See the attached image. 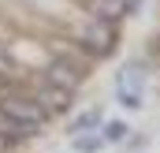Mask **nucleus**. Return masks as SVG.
I'll list each match as a JSON object with an SVG mask.
<instances>
[{
    "instance_id": "nucleus-1",
    "label": "nucleus",
    "mask_w": 160,
    "mask_h": 153,
    "mask_svg": "<svg viewBox=\"0 0 160 153\" xmlns=\"http://www.w3.org/2000/svg\"><path fill=\"white\" fill-rule=\"evenodd\" d=\"M0 116L8 119V127H15L22 135L41 131V123L48 119L45 105L38 97H26V93H0Z\"/></svg>"
},
{
    "instance_id": "nucleus-2",
    "label": "nucleus",
    "mask_w": 160,
    "mask_h": 153,
    "mask_svg": "<svg viewBox=\"0 0 160 153\" xmlns=\"http://www.w3.org/2000/svg\"><path fill=\"white\" fill-rule=\"evenodd\" d=\"M75 41H78L89 56H108V52L119 45V34H116V23H108V19H89L86 26H78Z\"/></svg>"
},
{
    "instance_id": "nucleus-3",
    "label": "nucleus",
    "mask_w": 160,
    "mask_h": 153,
    "mask_svg": "<svg viewBox=\"0 0 160 153\" xmlns=\"http://www.w3.org/2000/svg\"><path fill=\"white\" fill-rule=\"evenodd\" d=\"M142 90H145V67L142 64H123L116 75V97L123 108H142Z\"/></svg>"
},
{
    "instance_id": "nucleus-4",
    "label": "nucleus",
    "mask_w": 160,
    "mask_h": 153,
    "mask_svg": "<svg viewBox=\"0 0 160 153\" xmlns=\"http://www.w3.org/2000/svg\"><path fill=\"white\" fill-rule=\"evenodd\" d=\"M86 8L93 11V19H108V23H123L127 15H134L142 8V0H86Z\"/></svg>"
},
{
    "instance_id": "nucleus-5",
    "label": "nucleus",
    "mask_w": 160,
    "mask_h": 153,
    "mask_svg": "<svg viewBox=\"0 0 160 153\" xmlns=\"http://www.w3.org/2000/svg\"><path fill=\"white\" fill-rule=\"evenodd\" d=\"M38 101L45 105V112L48 116H60L71 108V101H75V90H63V86H56V82H48L45 78V86L38 90Z\"/></svg>"
},
{
    "instance_id": "nucleus-6",
    "label": "nucleus",
    "mask_w": 160,
    "mask_h": 153,
    "mask_svg": "<svg viewBox=\"0 0 160 153\" xmlns=\"http://www.w3.org/2000/svg\"><path fill=\"white\" fill-rule=\"evenodd\" d=\"M45 78H48V82H56V86H63V90H78L82 71H78V64H75V60H48Z\"/></svg>"
},
{
    "instance_id": "nucleus-7",
    "label": "nucleus",
    "mask_w": 160,
    "mask_h": 153,
    "mask_svg": "<svg viewBox=\"0 0 160 153\" xmlns=\"http://www.w3.org/2000/svg\"><path fill=\"white\" fill-rule=\"evenodd\" d=\"M123 138H127V123H123V119L104 123V142H123Z\"/></svg>"
},
{
    "instance_id": "nucleus-8",
    "label": "nucleus",
    "mask_w": 160,
    "mask_h": 153,
    "mask_svg": "<svg viewBox=\"0 0 160 153\" xmlns=\"http://www.w3.org/2000/svg\"><path fill=\"white\" fill-rule=\"evenodd\" d=\"M97 119H101L97 112H86V116H78V123H75L71 131H75V135H78V131H93V127H97Z\"/></svg>"
},
{
    "instance_id": "nucleus-9",
    "label": "nucleus",
    "mask_w": 160,
    "mask_h": 153,
    "mask_svg": "<svg viewBox=\"0 0 160 153\" xmlns=\"http://www.w3.org/2000/svg\"><path fill=\"white\" fill-rule=\"evenodd\" d=\"M78 150H97V138H78Z\"/></svg>"
},
{
    "instance_id": "nucleus-10",
    "label": "nucleus",
    "mask_w": 160,
    "mask_h": 153,
    "mask_svg": "<svg viewBox=\"0 0 160 153\" xmlns=\"http://www.w3.org/2000/svg\"><path fill=\"white\" fill-rule=\"evenodd\" d=\"M11 142H15V138H8V135H0V150H8Z\"/></svg>"
}]
</instances>
